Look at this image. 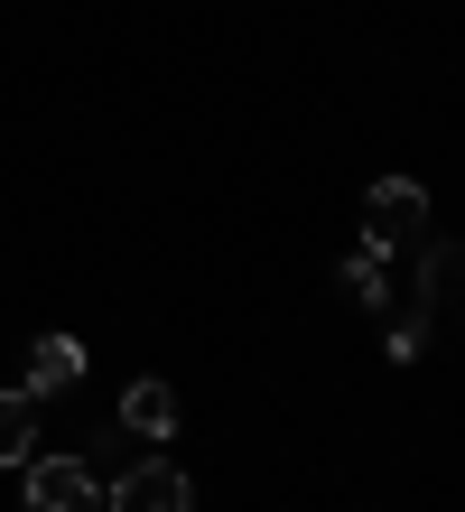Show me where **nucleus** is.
<instances>
[{
  "label": "nucleus",
  "instance_id": "3",
  "mask_svg": "<svg viewBox=\"0 0 465 512\" xmlns=\"http://www.w3.org/2000/svg\"><path fill=\"white\" fill-rule=\"evenodd\" d=\"M103 503H112V512H196V485H186V466L140 457V466H121V485H112Z\"/></svg>",
  "mask_w": 465,
  "mask_h": 512
},
{
  "label": "nucleus",
  "instance_id": "1",
  "mask_svg": "<svg viewBox=\"0 0 465 512\" xmlns=\"http://www.w3.org/2000/svg\"><path fill=\"white\" fill-rule=\"evenodd\" d=\"M428 243V187L419 177H382V187L363 196V252H419Z\"/></svg>",
  "mask_w": 465,
  "mask_h": 512
},
{
  "label": "nucleus",
  "instance_id": "8",
  "mask_svg": "<svg viewBox=\"0 0 465 512\" xmlns=\"http://www.w3.org/2000/svg\"><path fill=\"white\" fill-rule=\"evenodd\" d=\"M335 280H345V298H354V308H391V261H382V252H354L345 270H335Z\"/></svg>",
  "mask_w": 465,
  "mask_h": 512
},
{
  "label": "nucleus",
  "instance_id": "9",
  "mask_svg": "<svg viewBox=\"0 0 465 512\" xmlns=\"http://www.w3.org/2000/svg\"><path fill=\"white\" fill-rule=\"evenodd\" d=\"M428 345V298H410V308L391 317V354H419Z\"/></svg>",
  "mask_w": 465,
  "mask_h": 512
},
{
  "label": "nucleus",
  "instance_id": "5",
  "mask_svg": "<svg viewBox=\"0 0 465 512\" xmlns=\"http://www.w3.org/2000/svg\"><path fill=\"white\" fill-rule=\"evenodd\" d=\"M121 429H140V438H168L177 429V391L159 373H140L131 391H121Z\"/></svg>",
  "mask_w": 465,
  "mask_h": 512
},
{
  "label": "nucleus",
  "instance_id": "2",
  "mask_svg": "<svg viewBox=\"0 0 465 512\" xmlns=\"http://www.w3.org/2000/svg\"><path fill=\"white\" fill-rule=\"evenodd\" d=\"M28 512H103V475L84 457H28Z\"/></svg>",
  "mask_w": 465,
  "mask_h": 512
},
{
  "label": "nucleus",
  "instance_id": "4",
  "mask_svg": "<svg viewBox=\"0 0 465 512\" xmlns=\"http://www.w3.org/2000/svg\"><path fill=\"white\" fill-rule=\"evenodd\" d=\"M84 382V345L75 336H38V345H28V391H38V401H47V391H75Z\"/></svg>",
  "mask_w": 465,
  "mask_h": 512
},
{
  "label": "nucleus",
  "instance_id": "6",
  "mask_svg": "<svg viewBox=\"0 0 465 512\" xmlns=\"http://www.w3.org/2000/svg\"><path fill=\"white\" fill-rule=\"evenodd\" d=\"M38 447V391H0V466H28Z\"/></svg>",
  "mask_w": 465,
  "mask_h": 512
},
{
  "label": "nucleus",
  "instance_id": "7",
  "mask_svg": "<svg viewBox=\"0 0 465 512\" xmlns=\"http://www.w3.org/2000/svg\"><path fill=\"white\" fill-rule=\"evenodd\" d=\"M419 298H465V243H419Z\"/></svg>",
  "mask_w": 465,
  "mask_h": 512
}]
</instances>
